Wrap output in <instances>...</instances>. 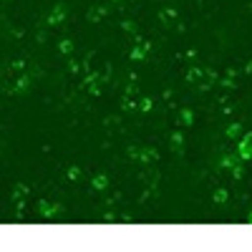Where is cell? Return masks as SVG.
Wrapping results in <instances>:
<instances>
[{
  "mask_svg": "<svg viewBox=\"0 0 252 252\" xmlns=\"http://www.w3.org/2000/svg\"><path fill=\"white\" fill-rule=\"evenodd\" d=\"M212 199H215L217 204H224V202H227V189H215Z\"/></svg>",
  "mask_w": 252,
  "mask_h": 252,
  "instance_id": "19",
  "label": "cell"
},
{
  "mask_svg": "<svg viewBox=\"0 0 252 252\" xmlns=\"http://www.w3.org/2000/svg\"><path fill=\"white\" fill-rule=\"evenodd\" d=\"M38 209H40V215H43L46 220H53V217L61 212V207H58V204H53V202H48V199L40 202V204H38Z\"/></svg>",
  "mask_w": 252,
  "mask_h": 252,
  "instance_id": "5",
  "label": "cell"
},
{
  "mask_svg": "<svg viewBox=\"0 0 252 252\" xmlns=\"http://www.w3.org/2000/svg\"><path fill=\"white\" fill-rule=\"evenodd\" d=\"M121 28L129 33V35H139V26L134 23V20H129V18H124V20H121Z\"/></svg>",
  "mask_w": 252,
  "mask_h": 252,
  "instance_id": "14",
  "label": "cell"
},
{
  "mask_svg": "<svg viewBox=\"0 0 252 252\" xmlns=\"http://www.w3.org/2000/svg\"><path fill=\"white\" fill-rule=\"evenodd\" d=\"M237 73H240V71H237V68H232V66H229V68H227V71H224V76H232V78H235V76H237Z\"/></svg>",
  "mask_w": 252,
  "mask_h": 252,
  "instance_id": "27",
  "label": "cell"
},
{
  "mask_svg": "<svg viewBox=\"0 0 252 252\" xmlns=\"http://www.w3.org/2000/svg\"><path fill=\"white\" fill-rule=\"evenodd\" d=\"M116 220H119V217H116L114 212H106V215H103V222H106V224H114Z\"/></svg>",
  "mask_w": 252,
  "mask_h": 252,
  "instance_id": "25",
  "label": "cell"
},
{
  "mask_svg": "<svg viewBox=\"0 0 252 252\" xmlns=\"http://www.w3.org/2000/svg\"><path fill=\"white\" fill-rule=\"evenodd\" d=\"M229 172H232V177H235V179H242V177H245V166H242V161H240L237 166H232Z\"/></svg>",
  "mask_w": 252,
  "mask_h": 252,
  "instance_id": "22",
  "label": "cell"
},
{
  "mask_svg": "<svg viewBox=\"0 0 252 252\" xmlns=\"http://www.w3.org/2000/svg\"><path fill=\"white\" fill-rule=\"evenodd\" d=\"M240 161H242V159L237 157V152H235V154H224V157L220 159V164L224 166V169H232V166H237Z\"/></svg>",
  "mask_w": 252,
  "mask_h": 252,
  "instance_id": "9",
  "label": "cell"
},
{
  "mask_svg": "<svg viewBox=\"0 0 252 252\" xmlns=\"http://www.w3.org/2000/svg\"><path fill=\"white\" fill-rule=\"evenodd\" d=\"M152 106H154V101L146 96V98H141V103H139V111H152Z\"/></svg>",
  "mask_w": 252,
  "mask_h": 252,
  "instance_id": "21",
  "label": "cell"
},
{
  "mask_svg": "<svg viewBox=\"0 0 252 252\" xmlns=\"http://www.w3.org/2000/svg\"><path fill=\"white\" fill-rule=\"evenodd\" d=\"M28 192H31V189H28L26 184H15V189H13V197H15V199H20V197H26Z\"/></svg>",
  "mask_w": 252,
  "mask_h": 252,
  "instance_id": "18",
  "label": "cell"
},
{
  "mask_svg": "<svg viewBox=\"0 0 252 252\" xmlns=\"http://www.w3.org/2000/svg\"><path fill=\"white\" fill-rule=\"evenodd\" d=\"M240 134H242V124H237V121L229 124L227 129H224V136L227 139H240Z\"/></svg>",
  "mask_w": 252,
  "mask_h": 252,
  "instance_id": "11",
  "label": "cell"
},
{
  "mask_svg": "<svg viewBox=\"0 0 252 252\" xmlns=\"http://www.w3.org/2000/svg\"><path fill=\"white\" fill-rule=\"evenodd\" d=\"M169 149L174 154H184V134L182 131H172L169 134Z\"/></svg>",
  "mask_w": 252,
  "mask_h": 252,
  "instance_id": "4",
  "label": "cell"
},
{
  "mask_svg": "<svg viewBox=\"0 0 252 252\" xmlns=\"http://www.w3.org/2000/svg\"><path fill=\"white\" fill-rule=\"evenodd\" d=\"M199 76H202V68H197V66H192V68L187 71V81H189V83H197Z\"/></svg>",
  "mask_w": 252,
  "mask_h": 252,
  "instance_id": "16",
  "label": "cell"
},
{
  "mask_svg": "<svg viewBox=\"0 0 252 252\" xmlns=\"http://www.w3.org/2000/svg\"><path fill=\"white\" fill-rule=\"evenodd\" d=\"M245 220H247V224H252V209L247 212V217H245Z\"/></svg>",
  "mask_w": 252,
  "mask_h": 252,
  "instance_id": "30",
  "label": "cell"
},
{
  "mask_svg": "<svg viewBox=\"0 0 252 252\" xmlns=\"http://www.w3.org/2000/svg\"><path fill=\"white\" fill-rule=\"evenodd\" d=\"M58 48H61L63 56H73V51H76V46H73V40H71V38H63Z\"/></svg>",
  "mask_w": 252,
  "mask_h": 252,
  "instance_id": "13",
  "label": "cell"
},
{
  "mask_svg": "<svg viewBox=\"0 0 252 252\" xmlns=\"http://www.w3.org/2000/svg\"><path fill=\"white\" fill-rule=\"evenodd\" d=\"M121 111H136V103H134L131 96L124 94V98H121Z\"/></svg>",
  "mask_w": 252,
  "mask_h": 252,
  "instance_id": "15",
  "label": "cell"
},
{
  "mask_svg": "<svg viewBox=\"0 0 252 252\" xmlns=\"http://www.w3.org/2000/svg\"><path fill=\"white\" fill-rule=\"evenodd\" d=\"M139 91V86H136V81H129V83H126V89H124V94L126 96H134Z\"/></svg>",
  "mask_w": 252,
  "mask_h": 252,
  "instance_id": "23",
  "label": "cell"
},
{
  "mask_svg": "<svg viewBox=\"0 0 252 252\" xmlns=\"http://www.w3.org/2000/svg\"><path fill=\"white\" fill-rule=\"evenodd\" d=\"M91 187L96 189V192H103V189L109 187V177H106V174H96V177L91 179Z\"/></svg>",
  "mask_w": 252,
  "mask_h": 252,
  "instance_id": "10",
  "label": "cell"
},
{
  "mask_svg": "<svg viewBox=\"0 0 252 252\" xmlns=\"http://www.w3.org/2000/svg\"><path fill=\"white\" fill-rule=\"evenodd\" d=\"M237 157H240L242 161L252 159V131H247V134L240 139V144H237Z\"/></svg>",
  "mask_w": 252,
  "mask_h": 252,
  "instance_id": "2",
  "label": "cell"
},
{
  "mask_svg": "<svg viewBox=\"0 0 252 252\" xmlns=\"http://www.w3.org/2000/svg\"><path fill=\"white\" fill-rule=\"evenodd\" d=\"M103 15H109V5H94V8L86 13V18L91 20V23H98Z\"/></svg>",
  "mask_w": 252,
  "mask_h": 252,
  "instance_id": "8",
  "label": "cell"
},
{
  "mask_svg": "<svg viewBox=\"0 0 252 252\" xmlns=\"http://www.w3.org/2000/svg\"><path fill=\"white\" fill-rule=\"evenodd\" d=\"M121 222H126V224H131V222H134V217H131V215H124V217H121Z\"/></svg>",
  "mask_w": 252,
  "mask_h": 252,
  "instance_id": "29",
  "label": "cell"
},
{
  "mask_svg": "<svg viewBox=\"0 0 252 252\" xmlns=\"http://www.w3.org/2000/svg\"><path fill=\"white\" fill-rule=\"evenodd\" d=\"M66 71H68V73H78V71H81V63H78L76 58H68V63H66Z\"/></svg>",
  "mask_w": 252,
  "mask_h": 252,
  "instance_id": "20",
  "label": "cell"
},
{
  "mask_svg": "<svg viewBox=\"0 0 252 252\" xmlns=\"http://www.w3.org/2000/svg\"><path fill=\"white\" fill-rule=\"evenodd\" d=\"M66 177L71 179V182H76V179H81V166H76V164H71L68 169H66Z\"/></svg>",
  "mask_w": 252,
  "mask_h": 252,
  "instance_id": "17",
  "label": "cell"
},
{
  "mask_svg": "<svg viewBox=\"0 0 252 252\" xmlns=\"http://www.w3.org/2000/svg\"><path fill=\"white\" fill-rule=\"evenodd\" d=\"M220 86H222V89H235V78H232V76H224V78L220 81Z\"/></svg>",
  "mask_w": 252,
  "mask_h": 252,
  "instance_id": "24",
  "label": "cell"
},
{
  "mask_svg": "<svg viewBox=\"0 0 252 252\" xmlns=\"http://www.w3.org/2000/svg\"><path fill=\"white\" fill-rule=\"evenodd\" d=\"M139 161H144V164L159 161V152L154 149V146H139Z\"/></svg>",
  "mask_w": 252,
  "mask_h": 252,
  "instance_id": "3",
  "label": "cell"
},
{
  "mask_svg": "<svg viewBox=\"0 0 252 252\" xmlns=\"http://www.w3.org/2000/svg\"><path fill=\"white\" fill-rule=\"evenodd\" d=\"M63 18H66V5L58 3V5L51 10V15H48V23H51V26H58V23H63Z\"/></svg>",
  "mask_w": 252,
  "mask_h": 252,
  "instance_id": "6",
  "label": "cell"
},
{
  "mask_svg": "<svg viewBox=\"0 0 252 252\" xmlns=\"http://www.w3.org/2000/svg\"><path fill=\"white\" fill-rule=\"evenodd\" d=\"M126 152H129V157H131V159H139V146H129Z\"/></svg>",
  "mask_w": 252,
  "mask_h": 252,
  "instance_id": "26",
  "label": "cell"
},
{
  "mask_svg": "<svg viewBox=\"0 0 252 252\" xmlns=\"http://www.w3.org/2000/svg\"><path fill=\"white\" fill-rule=\"evenodd\" d=\"M159 20L166 28H172V23H177V10L174 8H161L159 10Z\"/></svg>",
  "mask_w": 252,
  "mask_h": 252,
  "instance_id": "7",
  "label": "cell"
},
{
  "mask_svg": "<svg viewBox=\"0 0 252 252\" xmlns=\"http://www.w3.org/2000/svg\"><path fill=\"white\" fill-rule=\"evenodd\" d=\"M245 73H250V76H252V58L245 63Z\"/></svg>",
  "mask_w": 252,
  "mask_h": 252,
  "instance_id": "28",
  "label": "cell"
},
{
  "mask_svg": "<svg viewBox=\"0 0 252 252\" xmlns=\"http://www.w3.org/2000/svg\"><path fill=\"white\" fill-rule=\"evenodd\" d=\"M179 124L182 126H192L194 124V111L192 109H182L179 111Z\"/></svg>",
  "mask_w": 252,
  "mask_h": 252,
  "instance_id": "12",
  "label": "cell"
},
{
  "mask_svg": "<svg viewBox=\"0 0 252 252\" xmlns=\"http://www.w3.org/2000/svg\"><path fill=\"white\" fill-rule=\"evenodd\" d=\"M217 81H220L217 71H212V68H202V76H199V81H197V86H199L202 91H209Z\"/></svg>",
  "mask_w": 252,
  "mask_h": 252,
  "instance_id": "1",
  "label": "cell"
}]
</instances>
